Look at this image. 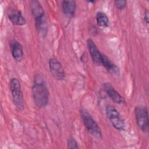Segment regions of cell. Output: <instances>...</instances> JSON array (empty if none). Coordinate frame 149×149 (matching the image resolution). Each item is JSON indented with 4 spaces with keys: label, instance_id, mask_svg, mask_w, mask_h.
Returning a JSON list of instances; mask_svg holds the SVG:
<instances>
[{
    "label": "cell",
    "instance_id": "8fae6325",
    "mask_svg": "<svg viewBox=\"0 0 149 149\" xmlns=\"http://www.w3.org/2000/svg\"><path fill=\"white\" fill-rule=\"evenodd\" d=\"M10 48L12 57L17 62H21L24 58V51L22 44L13 40L10 42Z\"/></svg>",
    "mask_w": 149,
    "mask_h": 149
},
{
    "label": "cell",
    "instance_id": "5b68a950",
    "mask_svg": "<svg viewBox=\"0 0 149 149\" xmlns=\"http://www.w3.org/2000/svg\"><path fill=\"white\" fill-rule=\"evenodd\" d=\"M105 114L112 126L119 131L125 129V120L119 112L112 105H108L105 108Z\"/></svg>",
    "mask_w": 149,
    "mask_h": 149
},
{
    "label": "cell",
    "instance_id": "30bf717a",
    "mask_svg": "<svg viewBox=\"0 0 149 149\" xmlns=\"http://www.w3.org/2000/svg\"><path fill=\"white\" fill-rule=\"evenodd\" d=\"M6 15L10 22L16 26H23L26 20L22 12L14 8H9L6 11Z\"/></svg>",
    "mask_w": 149,
    "mask_h": 149
},
{
    "label": "cell",
    "instance_id": "7c38bea8",
    "mask_svg": "<svg viewBox=\"0 0 149 149\" xmlns=\"http://www.w3.org/2000/svg\"><path fill=\"white\" fill-rule=\"evenodd\" d=\"M61 7L63 14L67 17L70 19L73 17L75 14L77 3L74 0H65L62 1Z\"/></svg>",
    "mask_w": 149,
    "mask_h": 149
},
{
    "label": "cell",
    "instance_id": "e0dca14e",
    "mask_svg": "<svg viewBox=\"0 0 149 149\" xmlns=\"http://www.w3.org/2000/svg\"><path fill=\"white\" fill-rule=\"evenodd\" d=\"M148 15L147 13H145L144 14V22H146V23L147 24H148Z\"/></svg>",
    "mask_w": 149,
    "mask_h": 149
},
{
    "label": "cell",
    "instance_id": "2e32d148",
    "mask_svg": "<svg viewBox=\"0 0 149 149\" xmlns=\"http://www.w3.org/2000/svg\"><path fill=\"white\" fill-rule=\"evenodd\" d=\"M126 1L121 0V1H115L114 3L117 9L119 10H123L126 6Z\"/></svg>",
    "mask_w": 149,
    "mask_h": 149
},
{
    "label": "cell",
    "instance_id": "ba28073f",
    "mask_svg": "<svg viewBox=\"0 0 149 149\" xmlns=\"http://www.w3.org/2000/svg\"><path fill=\"white\" fill-rule=\"evenodd\" d=\"M87 45L93 62L97 65H101L104 54L100 52L95 42L90 38L87 40Z\"/></svg>",
    "mask_w": 149,
    "mask_h": 149
},
{
    "label": "cell",
    "instance_id": "4fadbf2b",
    "mask_svg": "<svg viewBox=\"0 0 149 149\" xmlns=\"http://www.w3.org/2000/svg\"><path fill=\"white\" fill-rule=\"evenodd\" d=\"M101 65L112 76L117 77L120 74L119 68L113 63L105 55L103 54Z\"/></svg>",
    "mask_w": 149,
    "mask_h": 149
},
{
    "label": "cell",
    "instance_id": "9c48e42d",
    "mask_svg": "<svg viewBox=\"0 0 149 149\" xmlns=\"http://www.w3.org/2000/svg\"><path fill=\"white\" fill-rule=\"evenodd\" d=\"M103 88L107 95L114 102L118 104H123L125 103V100L111 85L109 83H104L103 84Z\"/></svg>",
    "mask_w": 149,
    "mask_h": 149
},
{
    "label": "cell",
    "instance_id": "3957f363",
    "mask_svg": "<svg viewBox=\"0 0 149 149\" xmlns=\"http://www.w3.org/2000/svg\"><path fill=\"white\" fill-rule=\"evenodd\" d=\"M80 114L83 123L89 133L96 139H101L102 137L101 129L88 111L82 108L80 109Z\"/></svg>",
    "mask_w": 149,
    "mask_h": 149
},
{
    "label": "cell",
    "instance_id": "7a4b0ae2",
    "mask_svg": "<svg viewBox=\"0 0 149 149\" xmlns=\"http://www.w3.org/2000/svg\"><path fill=\"white\" fill-rule=\"evenodd\" d=\"M30 8L32 15L34 18L35 26L38 31L41 35L45 34L47 33V24L45 17L44 10L41 3L36 0L30 1Z\"/></svg>",
    "mask_w": 149,
    "mask_h": 149
},
{
    "label": "cell",
    "instance_id": "6da1fadb",
    "mask_svg": "<svg viewBox=\"0 0 149 149\" xmlns=\"http://www.w3.org/2000/svg\"><path fill=\"white\" fill-rule=\"evenodd\" d=\"M32 95L35 105L40 108L45 107L49 99V93L44 79L40 75H37L31 88Z\"/></svg>",
    "mask_w": 149,
    "mask_h": 149
},
{
    "label": "cell",
    "instance_id": "9a60e30c",
    "mask_svg": "<svg viewBox=\"0 0 149 149\" xmlns=\"http://www.w3.org/2000/svg\"><path fill=\"white\" fill-rule=\"evenodd\" d=\"M67 146L68 148H79L77 142L72 137H70L68 139Z\"/></svg>",
    "mask_w": 149,
    "mask_h": 149
},
{
    "label": "cell",
    "instance_id": "8992f818",
    "mask_svg": "<svg viewBox=\"0 0 149 149\" xmlns=\"http://www.w3.org/2000/svg\"><path fill=\"white\" fill-rule=\"evenodd\" d=\"M136 122L139 128L144 133H147L149 128L148 111L146 107L138 105L134 108Z\"/></svg>",
    "mask_w": 149,
    "mask_h": 149
},
{
    "label": "cell",
    "instance_id": "5bb4252c",
    "mask_svg": "<svg viewBox=\"0 0 149 149\" xmlns=\"http://www.w3.org/2000/svg\"><path fill=\"white\" fill-rule=\"evenodd\" d=\"M97 24L102 27H107L109 26V21L107 15L102 12H98L95 16Z\"/></svg>",
    "mask_w": 149,
    "mask_h": 149
},
{
    "label": "cell",
    "instance_id": "277c9868",
    "mask_svg": "<svg viewBox=\"0 0 149 149\" xmlns=\"http://www.w3.org/2000/svg\"><path fill=\"white\" fill-rule=\"evenodd\" d=\"M9 88L14 105L18 111H22L24 109V98L19 80L17 78H12Z\"/></svg>",
    "mask_w": 149,
    "mask_h": 149
},
{
    "label": "cell",
    "instance_id": "52a82bcc",
    "mask_svg": "<svg viewBox=\"0 0 149 149\" xmlns=\"http://www.w3.org/2000/svg\"><path fill=\"white\" fill-rule=\"evenodd\" d=\"M49 72L52 77L56 80H63L66 77L65 69L62 64L56 59L52 58L48 62Z\"/></svg>",
    "mask_w": 149,
    "mask_h": 149
}]
</instances>
